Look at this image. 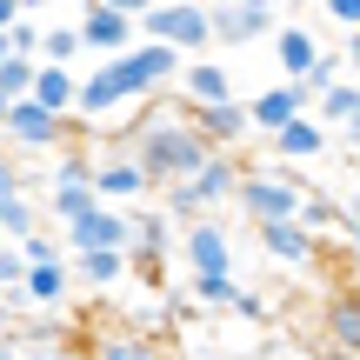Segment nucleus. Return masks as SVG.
<instances>
[{
	"mask_svg": "<svg viewBox=\"0 0 360 360\" xmlns=\"http://www.w3.org/2000/svg\"><path fill=\"white\" fill-rule=\"evenodd\" d=\"M300 200H307V180L300 167H247L233 207L247 214V227H281V220H300Z\"/></svg>",
	"mask_w": 360,
	"mask_h": 360,
	"instance_id": "obj_1",
	"label": "nucleus"
},
{
	"mask_svg": "<svg viewBox=\"0 0 360 360\" xmlns=\"http://www.w3.org/2000/svg\"><path fill=\"white\" fill-rule=\"evenodd\" d=\"M180 67H187V53L160 47V40H141L134 53H120L114 74H120V94H127V107H147V101H167L180 87Z\"/></svg>",
	"mask_w": 360,
	"mask_h": 360,
	"instance_id": "obj_2",
	"label": "nucleus"
},
{
	"mask_svg": "<svg viewBox=\"0 0 360 360\" xmlns=\"http://www.w3.org/2000/svg\"><path fill=\"white\" fill-rule=\"evenodd\" d=\"M74 134H94L80 114H47V107L27 94V101H7V127H0V141L13 147V154H47V147H67Z\"/></svg>",
	"mask_w": 360,
	"mask_h": 360,
	"instance_id": "obj_3",
	"label": "nucleus"
},
{
	"mask_svg": "<svg viewBox=\"0 0 360 360\" xmlns=\"http://www.w3.org/2000/svg\"><path fill=\"white\" fill-rule=\"evenodd\" d=\"M141 40H160V47L200 60V47H214V27H207V0H160L154 13H141Z\"/></svg>",
	"mask_w": 360,
	"mask_h": 360,
	"instance_id": "obj_4",
	"label": "nucleus"
},
{
	"mask_svg": "<svg viewBox=\"0 0 360 360\" xmlns=\"http://www.w3.org/2000/svg\"><path fill=\"white\" fill-rule=\"evenodd\" d=\"M94 193H101V207H141L147 193H154V180H147V167L134 154H114V147H101L94 154Z\"/></svg>",
	"mask_w": 360,
	"mask_h": 360,
	"instance_id": "obj_5",
	"label": "nucleus"
},
{
	"mask_svg": "<svg viewBox=\"0 0 360 360\" xmlns=\"http://www.w3.org/2000/svg\"><path fill=\"white\" fill-rule=\"evenodd\" d=\"M47 207H53V220H60V227L101 207V193H94V154H67L60 167L47 174Z\"/></svg>",
	"mask_w": 360,
	"mask_h": 360,
	"instance_id": "obj_6",
	"label": "nucleus"
},
{
	"mask_svg": "<svg viewBox=\"0 0 360 360\" xmlns=\"http://www.w3.org/2000/svg\"><path fill=\"white\" fill-rule=\"evenodd\" d=\"M207 27H214L220 47H254V40L281 34V13L274 7H247V0H207Z\"/></svg>",
	"mask_w": 360,
	"mask_h": 360,
	"instance_id": "obj_7",
	"label": "nucleus"
},
{
	"mask_svg": "<svg viewBox=\"0 0 360 360\" xmlns=\"http://www.w3.org/2000/svg\"><path fill=\"white\" fill-rule=\"evenodd\" d=\"M127 207H94V214L67 220V247L74 254H127Z\"/></svg>",
	"mask_w": 360,
	"mask_h": 360,
	"instance_id": "obj_8",
	"label": "nucleus"
},
{
	"mask_svg": "<svg viewBox=\"0 0 360 360\" xmlns=\"http://www.w3.org/2000/svg\"><path fill=\"white\" fill-rule=\"evenodd\" d=\"M174 101L187 107V114H200V107H220V101H240V94H233V74L220 60H187L180 67V87H174Z\"/></svg>",
	"mask_w": 360,
	"mask_h": 360,
	"instance_id": "obj_9",
	"label": "nucleus"
},
{
	"mask_svg": "<svg viewBox=\"0 0 360 360\" xmlns=\"http://www.w3.org/2000/svg\"><path fill=\"white\" fill-rule=\"evenodd\" d=\"M300 114H314V101H307V87H300V80H274V87H260L254 101H247L254 134H281L287 120H300Z\"/></svg>",
	"mask_w": 360,
	"mask_h": 360,
	"instance_id": "obj_10",
	"label": "nucleus"
},
{
	"mask_svg": "<svg viewBox=\"0 0 360 360\" xmlns=\"http://www.w3.org/2000/svg\"><path fill=\"white\" fill-rule=\"evenodd\" d=\"M321 347L360 360V287H334L321 300Z\"/></svg>",
	"mask_w": 360,
	"mask_h": 360,
	"instance_id": "obj_11",
	"label": "nucleus"
},
{
	"mask_svg": "<svg viewBox=\"0 0 360 360\" xmlns=\"http://www.w3.org/2000/svg\"><path fill=\"white\" fill-rule=\"evenodd\" d=\"M127 267H167V254L180 247V233H174V220L167 214H141V207H134L127 214Z\"/></svg>",
	"mask_w": 360,
	"mask_h": 360,
	"instance_id": "obj_12",
	"label": "nucleus"
},
{
	"mask_svg": "<svg viewBox=\"0 0 360 360\" xmlns=\"http://www.w3.org/2000/svg\"><path fill=\"white\" fill-rule=\"evenodd\" d=\"M180 260H187V274H233V233L220 220H200L180 233Z\"/></svg>",
	"mask_w": 360,
	"mask_h": 360,
	"instance_id": "obj_13",
	"label": "nucleus"
},
{
	"mask_svg": "<svg viewBox=\"0 0 360 360\" xmlns=\"http://www.w3.org/2000/svg\"><path fill=\"white\" fill-rule=\"evenodd\" d=\"M80 40H87L94 53H107V60H120V53L141 47V27H134L127 13H114V7H80Z\"/></svg>",
	"mask_w": 360,
	"mask_h": 360,
	"instance_id": "obj_14",
	"label": "nucleus"
},
{
	"mask_svg": "<svg viewBox=\"0 0 360 360\" xmlns=\"http://www.w3.org/2000/svg\"><path fill=\"white\" fill-rule=\"evenodd\" d=\"M193 127H200V141L214 147V154H240V147L254 141L247 101H220V107H200V114H193Z\"/></svg>",
	"mask_w": 360,
	"mask_h": 360,
	"instance_id": "obj_15",
	"label": "nucleus"
},
{
	"mask_svg": "<svg viewBox=\"0 0 360 360\" xmlns=\"http://www.w3.org/2000/svg\"><path fill=\"white\" fill-rule=\"evenodd\" d=\"M267 141H274V160H281V167H307V160H321L327 147H334V134L314 114H300V120H287L281 134H267Z\"/></svg>",
	"mask_w": 360,
	"mask_h": 360,
	"instance_id": "obj_16",
	"label": "nucleus"
},
{
	"mask_svg": "<svg viewBox=\"0 0 360 360\" xmlns=\"http://www.w3.org/2000/svg\"><path fill=\"white\" fill-rule=\"evenodd\" d=\"M67 287H74V267L67 260H47V267H27L20 274V294H13V307L20 314H47L67 300Z\"/></svg>",
	"mask_w": 360,
	"mask_h": 360,
	"instance_id": "obj_17",
	"label": "nucleus"
},
{
	"mask_svg": "<svg viewBox=\"0 0 360 360\" xmlns=\"http://www.w3.org/2000/svg\"><path fill=\"white\" fill-rule=\"evenodd\" d=\"M127 107V94H120V74H114V60H101L94 74H80V107L74 114L87 120V127H101L107 114H120Z\"/></svg>",
	"mask_w": 360,
	"mask_h": 360,
	"instance_id": "obj_18",
	"label": "nucleus"
},
{
	"mask_svg": "<svg viewBox=\"0 0 360 360\" xmlns=\"http://www.w3.org/2000/svg\"><path fill=\"white\" fill-rule=\"evenodd\" d=\"M260 247H267V260H281V267H314L321 260V240H314L300 220H281V227H254Z\"/></svg>",
	"mask_w": 360,
	"mask_h": 360,
	"instance_id": "obj_19",
	"label": "nucleus"
},
{
	"mask_svg": "<svg viewBox=\"0 0 360 360\" xmlns=\"http://www.w3.org/2000/svg\"><path fill=\"white\" fill-rule=\"evenodd\" d=\"M240 180H247V160H240V154H214L200 174L187 180V187L200 193V200H207V214H214V207H227L233 193H240Z\"/></svg>",
	"mask_w": 360,
	"mask_h": 360,
	"instance_id": "obj_20",
	"label": "nucleus"
},
{
	"mask_svg": "<svg viewBox=\"0 0 360 360\" xmlns=\"http://www.w3.org/2000/svg\"><path fill=\"white\" fill-rule=\"evenodd\" d=\"M274 60H281V74H287V80H307V67L321 60V40H314L300 20H287L281 34H274Z\"/></svg>",
	"mask_w": 360,
	"mask_h": 360,
	"instance_id": "obj_21",
	"label": "nucleus"
},
{
	"mask_svg": "<svg viewBox=\"0 0 360 360\" xmlns=\"http://www.w3.org/2000/svg\"><path fill=\"white\" fill-rule=\"evenodd\" d=\"M34 101L47 107V114H74V107H80V74H74V67H47V60H40Z\"/></svg>",
	"mask_w": 360,
	"mask_h": 360,
	"instance_id": "obj_22",
	"label": "nucleus"
},
{
	"mask_svg": "<svg viewBox=\"0 0 360 360\" xmlns=\"http://www.w3.org/2000/svg\"><path fill=\"white\" fill-rule=\"evenodd\" d=\"M94 360H167V354L141 327H114V334H94Z\"/></svg>",
	"mask_w": 360,
	"mask_h": 360,
	"instance_id": "obj_23",
	"label": "nucleus"
},
{
	"mask_svg": "<svg viewBox=\"0 0 360 360\" xmlns=\"http://www.w3.org/2000/svg\"><path fill=\"white\" fill-rule=\"evenodd\" d=\"M80 53H87L80 20H47V34H40V60H47V67H74Z\"/></svg>",
	"mask_w": 360,
	"mask_h": 360,
	"instance_id": "obj_24",
	"label": "nucleus"
},
{
	"mask_svg": "<svg viewBox=\"0 0 360 360\" xmlns=\"http://www.w3.org/2000/svg\"><path fill=\"white\" fill-rule=\"evenodd\" d=\"M354 114H360V80H340L334 94H321V101H314V120H321L327 134H334V127H347Z\"/></svg>",
	"mask_w": 360,
	"mask_h": 360,
	"instance_id": "obj_25",
	"label": "nucleus"
},
{
	"mask_svg": "<svg viewBox=\"0 0 360 360\" xmlns=\"http://www.w3.org/2000/svg\"><path fill=\"white\" fill-rule=\"evenodd\" d=\"M160 214H167L180 233H187V227H200V220H207V200L187 187V180H180V187H160Z\"/></svg>",
	"mask_w": 360,
	"mask_h": 360,
	"instance_id": "obj_26",
	"label": "nucleus"
},
{
	"mask_svg": "<svg viewBox=\"0 0 360 360\" xmlns=\"http://www.w3.org/2000/svg\"><path fill=\"white\" fill-rule=\"evenodd\" d=\"M74 281L80 287H114V281H127V254H74Z\"/></svg>",
	"mask_w": 360,
	"mask_h": 360,
	"instance_id": "obj_27",
	"label": "nucleus"
},
{
	"mask_svg": "<svg viewBox=\"0 0 360 360\" xmlns=\"http://www.w3.org/2000/svg\"><path fill=\"white\" fill-rule=\"evenodd\" d=\"M193 300H200V307H233V300H240V274H193Z\"/></svg>",
	"mask_w": 360,
	"mask_h": 360,
	"instance_id": "obj_28",
	"label": "nucleus"
},
{
	"mask_svg": "<svg viewBox=\"0 0 360 360\" xmlns=\"http://www.w3.org/2000/svg\"><path fill=\"white\" fill-rule=\"evenodd\" d=\"M34 74H40V60L7 53V60H0V101H27V94H34Z\"/></svg>",
	"mask_w": 360,
	"mask_h": 360,
	"instance_id": "obj_29",
	"label": "nucleus"
},
{
	"mask_svg": "<svg viewBox=\"0 0 360 360\" xmlns=\"http://www.w3.org/2000/svg\"><path fill=\"white\" fill-rule=\"evenodd\" d=\"M340 80H347V60H340V53H321V60L307 67V80H300V87H307V101H321V94H334Z\"/></svg>",
	"mask_w": 360,
	"mask_h": 360,
	"instance_id": "obj_30",
	"label": "nucleus"
},
{
	"mask_svg": "<svg viewBox=\"0 0 360 360\" xmlns=\"http://www.w3.org/2000/svg\"><path fill=\"white\" fill-rule=\"evenodd\" d=\"M27 233H34V200L20 193V200H7V207H0V240H13V247H20Z\"/></svg>",
	"mask_w": 360,
	"mask_h": 360,
	"instance_id": "obj_31",
	"label": "nucleus"
},
{
	"mask_svg": "<svg viewBox=\"0 0 360 360\" xmlns=\"http://www.w3.org/2000/svg\"><path fill=\"white\" fill-rule=\"evenodd\" d=\"M20 260H27V267H47V260H67V240H53V233H27V240H20Z\"/></svg>",
	"mask_w": 360,
	"mask_h": 360,
	"instance_id": "obj_32",
	"label": "nucleus"
},
{
	"mask_svg": "<svg viewBox=\"0 0 360 360\" xmlns=\"http://www.w3.org/2000/svg\"><path fill=\"white\" fill-rule=\"evenodd\" d=\"M40 34H47V20H34V13H27V20H13V27H7V40H13V53H27V60H40Z\"/></svg>",
	"mask_w": 360,
	"mask_h": 360,
	"instance_id": "obj_33",
	"label": "nucleus"
},
{
	"mask_svg": "<svg viewBox=\"0 0 360 360\" xmlns=\"http://www.w3.org/2000/svg\"><path fill=\"white\" fill-rule=\"evenodd\" d=\"M20 274H27V260H20V247H13V240H0V294H20Z\"/></svg>",
	"mask_w": 360,
	"mask_h": 360,
	"instance_id": "obj_34",
	"label": "nucleus"
},
{
	"mask_svg": "<svg viewBox=\"0 0 360 360\" xmlns=\"http://www.w3.org/2000/svg\"><path fill=\"white\" fill-rule=\"evenodd\" d=\"M20 193H27V174H20V160H7V154H0V207H7V200H20Z\"/></svg>",
	"mask_w": 360,
	"mask_h": 360,
	"instance_id": "obj_35",
	"label": "nucleus"
},
{
	"mask_svg": "<svg viewBox=\"0 0 360 360\" xmlns=\"http://www.w3.org/2000/svg\"><path fill=\"white\" fill-rule=\"evenodd\" d=\"M327 20H334L340 34H360V0H327Z\"/></svg>",
	"mask_w": 360,
	"mask_h": 360,
	"instance_id": "obj_36",
	"label": "nucleus"
},
{
	"mask_svg": "<svg viewBox=\"0 0 360 360\" xmlns=\"http://www.w3.org/2000/svg\"><path fill=\"white\" fill-rule=\"evenodd\" d=\"M80 7H114V13H127V20H141V13H154L160 0H80Z\"/></svg>",
	"mask_w": 360,
	"mask_h": 360,
	"instance_id": "obj_37",
	"label": "nucleus"
},
{
	"mask_svg": "<svg viewBox=\"0 0 360 360\" xmlns=\"http://www.w3.org/2000/svg\"><path fill=\"white\" fill-rule=\"evenodd\" d=\"M233 314H240V321H267L274 307H267V300L254 294V287H240V300H233Z\"/></svg>",
	"mask_w": 360,
	"mask_h": 360,
	"instance_id": "obj_38",
	"label": "nucleus"
},
{
	"mask_svg": "<svg viewBox=\"0 0 360 360\" xmlns=\"http://www.w3.org/2000/svg\"><path fill=\"white\" fill-rule=\"evenodd\" d=\"M7 327H20V307H13V300L0 294V340H7Z\"/></svg>",
	"mask_w": 360,
	"mask_h": 360,
	"instance_id": "obj_39",
	"label": "nucleus"
},
{
	"mask_svg": "<svg viewBox=\"0 0 360 360\" xmlns=\"http://www.w3.org/2000/svg\"><path fill=\"white\" fill-rule=\"evenodd\" d=\"M340 147H347V154H360V114L347 120V127H340Z\"/></svg>",
	"mask_w": 360,
	"mask_h": 360,
	"instance_id": "obj_40",
	"label": "nucleus"
},
{
	"mask_svg": "<svg viewBox=\"0 0 360 360\" xmlns=\"http://www.w3.org/2000/svg\"><path fill=\"white\" fill-rule=\"evenodd\" d=\"M340 214H347V220H354V227H360V187L347 193V207H340Z\"/></svg>",
	"mask_w": 360,
	"mask_h": 360,
	"instance_id": "obj_41",
	"label": "nucleus"
},
{
	"mask_svg": "<svg viewBox=\"0 0 360 360\" xmlns=\"http://www.w3.org/2000/svg\"><path fill=\"white\" fill-rule=\"evenodd\" d=\"M347 260H354V267H360V227L347 233Z\"/></svg>",
	"mask_w": 360,
	"mask_h": 360,
	"instance_id": "obj_42",
	"label": "nucleus"
},
{
	"mask_svg": "<svg viewBox=\"0 0 360 360\" xmlns=\"http://www.w3.org/2000/svg\"><path fill=\"white\" fill-rule=\"evenodd\" d=\"M0 360H20V354H13V340H0Z\"/></svg>",
	"mask_w": 360,
	"mask_h": 360,
	"instance_id": "obj_43",
	"label": "nucleus"
},
{
	"mask_svg": "<svg viewBox=\"0 0 360 360\" xmlns=\"http://www.w3.org/2000/svg\"><path fill=\"white\" fill-rule=\"evenodd\" d=\"M247 7H274V13H281V0H247Z\"/></svg>",
	"mask_w": 360,
	"mask_h": 360,
	"instance_id": "obj_44",
	"label": "nucleus"
},
{
	"mask_svg": "<svg viewBox=\"0 0 360 360\" xmlns=\"http://www.w3.org/2000/svg\"><path fill=\"white\" fill-rule=\"evenodd\" d=\"M7 53H13V40H7V34H0V60H7Z\"/></svg>",
	"mask_w": 360,
	"mask_h": 360,
	"instance_id": "obj_45",
	"label": "nucleus"
},
{
	"mask_svg": "<svg viewBox=\"0 0 360 360\" xmlns=\"http://www.w3.org/2000/svg\"><path fill=\"white\" fill-rule=\"evenodd\" d=\"M321 360H347V354H334V347H321Z\"/></svg>",
	"mask_w": 360,
	"mask_h": 360,
	"instance_id": "obj_46",
	"label": "nucleus"
},
{
	"mask_svg": "<svg viewBox=\"0 0 360 360\" xmlns=\"http://www.w3.org/2000/svg\"><path fill=\"white\" fill-rule=\"evenodd\" d=\"M0 127H7V101H0Z\"/></svg>",
	"mask_w": 360,
	"mask_h": 360,
	"instance_id": "obj_47",
	"label": "nucleus"
},
{
	"mask_svg": "<svg viewBox=\"0 0 360 360\" xmlns=\"http://www.w3.org/2000/svg\"><path fill=\"white\" fill-rule=\"evenodd\" d=\"M321 7H327V0H321Z\"/></svg>",
	"mask_w": 360,
	"mask_h": 360,
	"instance_id": "obj_48",
	"label": "nucleus"
}]
</instances>
